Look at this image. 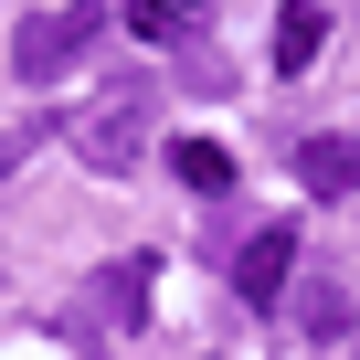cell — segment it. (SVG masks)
<instances>
[{
    "label": "cell",
    "instance_id": "6da1fadb",
    "mask_svg": "<svg viewBox=\"0 0 360 360\" xmlns=\"http://www.w3.org/2000/svg\"><path fill=\"white\" fill-rule=\"evenodd\" d=\"M148 127H159V85H148V75H127V85H106V96L75 117V148H85V169L127 180V169H138V148H148Z\"/></svg>",
    "mask_w": 360,
    "mask_h": 360
},
{
    "label": "cell",
    "instance_id": "7a4b0ae2",
    "mask_svg": "<svg viewBox=\"0 0 360 360\" xmlns=\"http://www.w3.org/2000/svg\"><path fill=\"white\" fill-rule=\"evenodd\" d=\"M96 32H106V11H96V0L32 11V22H22V43H11V75H22V85H53L64 64H85V53H96Z\"/></svg>",
    "mask_w": 360,
    "mask_h": 360
},
{
    "label": "cell",
    "instance_id": "3957f363",
    "mask_svg": "<svg viewBox=\"0 0 360 360\" xmlns=\"http://www.w3.org/2000/svg\"><path fill=\"white\" fill-rule=\"evenodd\" d=\"M286 276H297V223H265V233H244V255H233V297L265 318V307H286Z\"/></svg>",
    "mask_w": 360,
    "mask_h": 360
},
{
    "label": "cell",
    "instance_id": "277c9868",
    "mask_svg": "<svg viewBox=\"0 0 360 360\" xmlns=\"http://www.w3.org/2000/svg\"><path fill=\"white\" fill-rule=\"evenodd\" d=\"M297 328H307V349H318V360H360V328H349V297H339L328 276H307V297H297Z\"/></svg>",
    "mask_w": 360,
    "mask_h": 360
},
{
    "label": "cell",
    "instance_id": "5b68a950",
    "mask_svg": "<svg viewBox=\"0 0 360 360\" xmlns=\"http://www.w3.org/2000/svg\"><path fill=\"white\" fill-rule=\"evenodd\" d=\"M297 180L318 202H349L360 191V138H297Z\"/></svg>",
    "mask_w": 360,
    "mask_h": 360
},
{
    "label": "cell",
    "instance_id": "8992f818",
    "mask_svg": "<svg viewBox=\"0 0 360 360\" xmlns=\"http://www.w3.org/2000/svg\"><path fill=\"white\" fill-rule=\"evenodd\" d=\"M318 43H328V11H318V0H286V11H276V75H307Z\"/></svg>",
    "mask_w": 360,
    "mask_h": 360
},
{
    "label": "cell",
    "instance_id": "52a82bcc",
    "mask_svg": "<svg viewBox=\"0 0 360 360\" xmlns=\"http://www.w3.org/2000/svg\"><path fill=\"white\" fill-rule=\"evenodd\" d=\"M169 169H180V191H202V202L233 191V148L223 138H169Z\"/></svg>",
    "mask_w": 360,
    "mask_h": 360
},
{
    "label": "cell",
    "instance_id": "ba28073f",
    "mask_svg": "<svg viewBox=\"0 0 360 360\" xmlns=\"http://www.w3.org/2000/svg\"><path fill=\"white\" fill-rule=\"evenodd\" d=\"M180 22H191V11H169V0H127V32H138V43H169Z\"/></svg>",
    "mask_w": 360,
    "mask_h": 360
},
{
    "label": "cell",
    "instance_id": "9c48e42d",
    "mask_svg": "<svg viewBox=\"0 0 360 360\" xmlns=\"http://www.w3.org/2000/svg\"><path fill=\"white\" fill-rule=\"evenodd\" d=\"M169 11H202V0H169Z\"/></svg>",
    "mask_w": 360,
    "mask_h": 360
}]
</instances>
